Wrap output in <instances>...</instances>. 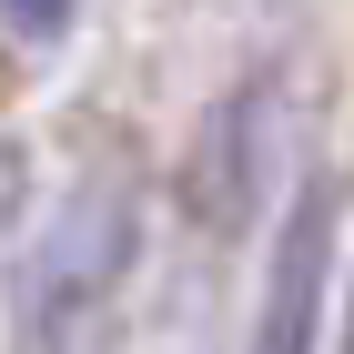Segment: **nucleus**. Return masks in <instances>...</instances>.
I'll list each match as a JSON object with an SVG mask.
<instances>
[{
    "mask_svg": "<svg viewBox=\"0 0 354 354\" xmlns=\"http://www.w3.org/2000/svg\"><path fill=\"white\" fill-rule=\"evenodd\" d=\"M314 283H324V192H304V213L283 223V283H263V354H304Z\"/></svg>",
    "mask_w": 354,
    "mask_h": 354,
    "instance_id": "nucleus-1",
    "label": "nucleus"
},
{
    "mask_svg": "<svg viewBox=\"0 0 354 354\" xmlns=\"http://www.w3.org/2000/svg\"><path fill=\"white\" fill-rule=\"evenodd\" d=\"M10 10V30H30V41H51L61 21H71V0H0Z\"/></svg>",
    "mask_w": 354,
    "mask_h": 354,
    "instance_id": "nucleus-2",
    "label": "nucleus"
}]
</instances>
